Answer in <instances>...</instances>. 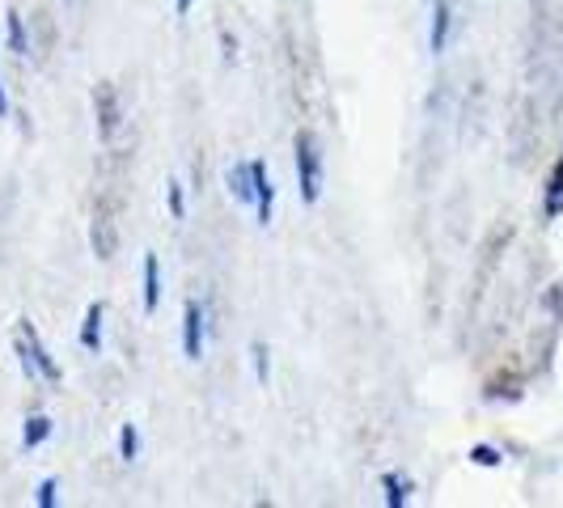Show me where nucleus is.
<instances>
[{
	"label": "nucleus",
	"instance_id": "nucleus-10",
	"mask_svg": "<svg viewBox=\"0 0 563 508\" xmlns=\"http://www.w3.org/2000/svg\"><path fill=\"white\" fill-rule=\"evenodd\" d=\"M47 437H52V420H47V416H30L26 428H22V445L34 450V445H43Z\"/></svg>",
	"mask_w": 563,
	"mask_h": 508
},
{
	"label": "nucleus",
	"instance_id": "nucleus-20",
	"mask_svg": "<svg viewBox=\"0 0 563 508\" xmlns=\"http://www.w3.org/2000/svg\"><path fill=\"white\" fill-rule=\"evenodd\" d=\"M174 4H178V13H187V9H191V0H174Z\"/></svg>",
	"mask_w": 563,
	"mask_h": 508
},
{
	"label": "nucleus",
	"instance_id": "nucleus-14",
	"mask_svg": "<svg viewBox=\"0 0 563 508\" xmlns=\"http://www.w3.org/2000/svg\"><path fill=\"white\" fill-rule=\"evenodd\" d=\"M386 505H390V508L407 505V487H402L395 475H386Z\"/></svg>",
	"mask_w": 563,
	"mask_h": 508
},
{
	"label": "nucleus",
	"instance_id": "nucleus-3",
	"mask_svg": "<svg viewBox=\"0 0 563 508\" xmlns=\"http://www.w3.org/2000/svg\"><path fill=\"white\" fill-rule=\"evenodd\" d=\"M251 178H254V212H258V225H272V212H276V187H272L267 162H251Z\"/></svg>",
	"mask_w": 563,
	"mask_h": 508
},
{
	"label": "nucleus",
	"instance_id": "nucleus-16",
	"mask_svg": "<svg viewBox=\"0 0 563 508\" xmlns=\"http://www.w3.org/2000/svg\"><path fill=\"white\" fill-rule=\"evenodd\" d=\"M254 361H258V382L267 386V373H272V365H267V347H263V343H254Z\"/></svg>",
	"mask_w": 563,
	"mask_h": 508
},
{
	"label": "nucleus",
	"instance_id": "nucleus-19",
	"mask_svg": "<svg viewBox=\"0 0 563 508\" xmlns=\"http://www.w3.org/2000/svg\"><path fill=\"white\" fill-rule=\"evenodd\" d=\"M9 114V98H4V85H0V119Z\"/></svg>",
	"mask_w": 563,
	"mask_h": 508
},
{
	"label": "nucleus",
	"instance_id": "nucleus-8",
	"mask_svg": "<svg viewBox=\"0 0 563 508\" xmlns=\"http://www.w3.org/2000/svg\"><path fill=\"white\" fill-rule=\"evenodd\" d=\"M229 178V191L242 199V203H254V178H251V162H242V166H233L225 174Z\"/></svg>",
	"mask_w": 563,
	"mask_h": 508
},
{
	"label": "nucleus",
	"instance_id": "nucleus-5",
	"mask_svg": "<svg viewBox=\"0 0 563 508\" xmlns=\"http://www.w3.org/2000/svg\"><path fill=\"white\" fill-rule=\"evenodd\" d=\"M162 301V267H157V254H144V313L157 310Z\"/></svg>",
	"mask_w": 563,
	"mask_h": 508
},
{
	"label": "nucleus",
	"instance_id": "nucleus-6",
	"mask_svg": "<svg viewBox=\"0 0 563 508\" xmlns=\"http://www.w3.org/2000/svg\"><path fill=\"white\" fill-rule=\"evenodd\" d=\"M81 347H85V352H102V301H93V306L85 310Z\"/></svg>",
	"mask_w": 563,
	"mask_h": 508
},
{
	"label": "nucleus",
	"instance_id": "nucleus-7",
	"mask_svg": "<svg viewBox=\"0 0 563 508\" xmlns=\"http://www.w3.org/2000/svg\"><path fill=\"white\" fill-rule=\"evenodd\" d=\"M93 102L102 107V141H111V136H114V128H119V98H114V89H111V85H102Z\"/></svg>",
	"mask_w": 563,
	"mask_h": 508
},
{
	"label": "nucleus",
	"instance_id": "nucleus-11",
	"mask_svg": "<svg viewBox=\"0 0 563 508\" xmlns=\"http://www.w3.org/2000/svg\"><path fill=\"white\" fill-rule=\"evenodd\" d=\"M4 22H9V47H13L18 56H26L30 47H26V30H22V13H18V9H9V18H4Z\"/></svg>",
	"mask_w": 563,
	"mask_h": 508
},
{
	"label": "nucleus",
	"instance_id": "nucleus-17",
	"mask_svg": "<svg viewBox=\"0 0 563 508\" xmlns=\"http://www.w3.org/2000/svg\"><path fill=\"white\" fill-rule=\"evenodd\" d=\"M38 505L43 508L56 505V479H43V487H38Z\"/></svg>",
	"mask_w": 563,
	"mask_h": 508
},
{
	"label": "nucleus",
	"instance_id": "nucleus-2",
	"mask_svg": "<svg viewBox=\"0 0 563 508\" xmlns=\"http://www.w3.org/2000/svg\"><path fill=\"white\" fill-rule=\"evenodd\" d=\"M297 178H301V199L318 203L322 196V148L313 132H297Z\"/></svg>",
	"mask_w": 563,
	"mask_h": 508
},
{
	"label": "nucleus",
	"instance_id": "nucleus-18",
	"mask_svg": "<svg viewBox=\"0 0 563 508\" xmlns=\"http://www.w3.org/2000/svg\"><path fill=\"white\" fill-rule=\"evenodd\" d=\"M475 462H483V466H492V462H496V453H492V450H475Z\"/></svg>",
	"mask_w": 563,
	"mask_h": 508
},
{
	"label": "nucleus",
	"instance_id": "nucleus-4",
	"mask_svg": "<svg viewBox=\"0 0 563 508\" xmlns=\"http://www.w3.org/2000/svg\"><path fill=\"white\" fill-rule=\"evenodd\" d=\"M183 352H187V361L203 356V310L196 301H187V310H183Z\"/></svg>",
	"mask_w": 563,
	"mask_h": 508
},
{
	"label": "nucleus",
	"instance_id": "nucleus-9",
	"mask_svg": "<svg viewBox=\"0 0 563 508\" xmlns=\"http://www.w3.org/2000/svg\"><path fill=\"white\" fill-rule=\"evenodd\" d=\"M445 34H450V0H437V9H432V52H445Z\"/></svg>",
	"mask_w": 563,
	"mask_h": 508
},
{
	"label": "nucleus",
	"instance_id": "nucleus-12",
	"mask_svg": "<svg viewBox=\"0 0 563 508\" xmlns=\"http://www.w3.org/2000/svg\"><path fill=\"white\" fill-rule=\"evenodd\" d=\"M563 212V162L551 174V191H547V217H560Z\"/></svg>",
	"mask_w": 563,
	"mask_h": 508
},
{
	"label": "nucleus",
	"instance_id": "nucleus-1",
	"mask_svg": "<svg viewBox=\"0 0 563 508\" xmlns=\"http://www.w3.org/2000/svg\"><path fill=\"white\" fill-rule=\"evenodd\" d=\"M18 356H22V368H26V373H38V377L52 382V386L64 382V368L52 361V352L43 347V339H38V331H34L30 322H22V331H18Z\"/></svg>",
	"mask_w": 563,
	"mask_h": 508
},
{
	"label": "nucleus",
	"instance_id": "nucleus-13",
	"mask_svg": "<svg viewBox=\"0 0 563 508\" xmlns=\"http://www.w3.org/2000/svg\"><path fill=\"white\" fill-rule=\"evenodd\" d=\"M119 453H123V462H136V453H141V432L132 423H123V432H119Z\"/></svg>",
	"mask_w": 563,
	"mask_h": 508
},
{
	"label": "nucleus",
	"instance_id": "nucleus-15",
	"mask_svg": "<svg viewBox=\"0 0 563 508\" xmlns=\"http://www.w3.org/2000/svg\"><path fill=\"white\" fill-rule=\"evenodd\" d=\"M169 217L183 221V187L178 183H169Z\"/></svg>",
	"mask_w": 563,
	"mask_h": 508
}]
</instances>
